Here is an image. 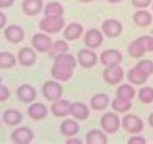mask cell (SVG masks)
I'll return each instance as SVG.
<instances>
[{
	"mask_svg": "<svg viewBox=\"0 0 153 144\" xmlns=\"http://www.w3.org/2000/svg\"><path fill=\"white\" fill-rule=\"evenodd\" d=\"M65 26V20L62 16H45L39 22V29L49 34H54L61 31Z\"/></svg>",
	"mask_w": 153,
	"mask_h": 144,
	"instance_id": "1",
	"label": "cell"
},
{
	"mask_svg": "<svg viewBox=\"0 0 153 144\" xmlns=\"http://www.w3.org/2000/svg\"><path fill=\"white\" fill-rule=\"evenodd\" d=\"M148 122H149V125H150L151 127L153 128V112L149 115V118H148Z\"/></svg>",
	"mask_w": 153,
	"mask_h": 144,
	"instance_id": "43",
	"label": "cell"
},
{
	"mask_svg": "<svg viewBox=\"0 0 153 144\" xmlns=\"http://www.w3.org/2000/svg\"><path fill=\"white\" fill-rule=\"evenodd\" d=\"M16 64V57L13 53L3 51L0 52V68H11Z\"/></svg>",
	"mask_w": 153,
	"mask_h": 144,
	"instance_id": "30",
	"label": "cell"
},
{
	"mask_svg": "<svg viewBox=\"0 0 153 144\" xmlns=\"http://www.w3.org/2000/svg\"><path fill=\"white\" fill-rule=\"evenodd\" d=\"M103 35L102 32L98 29H89L87 30L84 36V44L89 49H96L99 48L103 43Z\"/></svg>",
	"mask_w": 153,
	"mask_h": 144,
	"instance_id": "8",
	"label": "cell"
},
{
	"mask_svg": "<svg viewBox=\"0 0 153 144\" xmlns=\"http://www.w3.org/2000/svg\"><path fill=\"white\" fill-rule=\"evenodd\" d=\"M138 99L143 104L153 103V88L143 86L138 91Z\"/></svg>",
	"mask_w": 153,
	"mask_h": 144,
	"instance_id": "34",
	"label": "cell"
},
{
	"mask_svg": "<svg viewBox=\"0 0 153 144\" xmlns=\"http://www.w3.org/2000/svg\"><path fill=\"white\" fill-rule=\"evenodd\" d=\"M10 91L5 86H2L0 83V101H4L7 100L10 97Z\"/></svg>",
	"mask_w": 153,
	"mask_h": 144,
	"instance_id": "38",
	"label": "cell"
},
{
	"mask_svg": "<svg viewBox=\"0 0 153 144\" xmlns=\"http://www.w3.org/2000/svg\"><path fill=\"white\" fill-rule=\"evenodd\" d=\"M7 24V16L4 15V13L0 12V29H2Z\"/></svg>",
	"mask_w": 153,
	"mask_h": 144,
	"instance_id": "41",
	"label": "cell"
},
{
	"mask_svg": "<svg viewBox=\"0 0 153 144\" xmlns=\"http://www.w3.org/2000/svg\"><path fill=\"white\" fill-rule=\"evenodd\" d=\"M17 58H18V62L22 66H31L36 61V53L32 48L24 47L19 50Z\"/></svg>",
	"mask_w": 153,
	"mask_h": 144,
	"instance_id": "18",
	"label": "cell"
},
{
	"mask_svg": "<svg viewBox=\"0 0 153 144\" xmlns=\"http://www.w3.org/2000/svg\"><path fill=\"white\" fill-rule=\"evenodd\" d=\"M141 73L146 75L147 77L153 74V62L151 60H141L136 64V66Z\"/></svg>",
	"mask_w": 153,
	"mask_h": 144,
	"instance_id": "35",
	"label": "cell"
},
{
	"mask_svg": "<svg viewBox=\"0 0 153 144\" xmlns=\"http://www.w3.org/2000/svg\"><path fill=\"white\" fill-rule=\"evenodd\" d=\"M64 14V8L60 2H49L45 7L44 15L45 16H63Z\"/></svg>",
	"mask_w": 153,
	"mask_h": 144,
	"instance_id": "29",
	"label": "cell"
},
{
	"mask_svg": "<svg viewBox=\"0 0 153 144\" xmlns=\"http://www.w3.org/2000/svg\"><path fill=\"white\" fill-rule=\"evenodd\" d=\"M68 49H69V46L66 43V41L59 40L56 42H53L52 47H51V50L49 51V53H50V57L52 56L53 58H55L57 55H60V53L68 52Z\"/></svg>",
	"mask_w": 153,
	"mask_h": 144,
	"instance_id": "32",
	"label": "cell"
},
{
	"mask_svg": "<svg viewBox=\"0 0 153 144\" xmlns=\"http://www.w3.org/2000/svg\"><path fill=\"white\" fill-rule=\"evenodd\" d=\"M43 95L47 100L54 101L60 99L63 95V86L59 82L55 81H46L42 88Z\"/></svg>",
	"mask_w": 153,
	"mask_h": 144,
	"instance_id": "5",
	"label": "cell"
},
{
	"mask_svg": "<svg viewBox=\"0 0 153 144\" xmlns=\"http://www.w3.org/2000/svg\"><path fill=\"white\" fill-rule=\"evenodd\" d=\"M108 105H110V98L104 93L96 94L91 99V107L96 111L104 110L105 108H108Z\"/></svg>",
	"mask_w": 153,
	"mask_h": 144,
	"instance_id": "21",
	"label": "cell"
},
{
	"mask_svg": "<svg viewBox=\"0 0 153 144\" xmlns=\"http://www.w3.org/2000/svg\"><path fill=\"white\" fill-rule=\"evenodd\" d=\"M31 43L33 48L38 52H49L51 50V47H52L53 41L47 34L36 33L32 38Z\"/></svg>",
	"mask_w": 153,
	"mask_h": 144,
	"instance_id": "6",
	"label": "cell"
},
{
	"mask_svg": "<svg viewBox=\"0 0 153 144\" xmlns=\"http://www.w3.org/2000/svg\"><path fill=\"white\" fill-rule=\"evenodd\" d=\"M22 121V114L18 110L9 109L3 113V122L9 126H16Z\"/></svg>",
	"mask_w": 153,
	"mask_h": 144,
	"instance_id": "26",
	"label": "cell"
},
{
	"mask_svg": "<svg viewBox=\"0 0 153 144\" xmlns=\"http://www.w3.org/2000/svg\"><path fill=\"white\" fill-rule=\"evenodd\" d=\"M112 108L114 111L118 113H126L132 108V103L131 101H124L119 99L118 97H116L115 99H113L112 101Z\"/></svg>",
	"mask_w": 153,
	"mask_h": 144,
	"instance_id": "33",
	"label": "cell"
},
{
	"mask_svg": "<svg viewBox=\"0 0 153 144\" xmlns=\"http://www.w3.org/2000/svg\"><path fill=\"white\" fill-rule=\"evenodd\" d=\"M131 2L133 4V7L139 8V9H145V8H148L152 3V0H131Z\"/></svg>",
	"mask_w": 153,
	"mask_h": 144,
	"instance_id": "37",
	"label": "cell"
},
{
	"mask_svg": "<svg viewBox=\"0 0 153 144\" xmlns=\"http://www.w3.org/2000/svg\"><path fill=\"white\" fill-rule=\"evenodd\" d=\"M85 141L87 144H106L108 137L101 130L91 129L86 134Z\"/></svg>",
	"mask_w": 153,
	"mask_h": 144,
	"instance_id": "23",
	"label": "cell"
},
{
	"mask_svg": "<svg viewBox=\"0 0 153 144\" xmlns=\"http://www.w3.org/2000/svg\"><path fill=\"white\" fill-rule=\"evenodd\" d=\"M124 76L123 68L119 64L112 65V66H106L103 70V79L110 86H115L119 83Z\"/></svg>",
	"mask_w": 153,
	"mask_h": 144,
	"instance_id": "3",
	"label": "cell"
},
{
	"mask_svg": "<svg viewBox=\"0 0 153 144\" xmlns=\"http://www.w3.org/2000/svg\"><path fill=\"white\" fill-rule=\"evenodd\" d=\"M152 9H153V4H152Z\"/></svg>",
	"mask_w": 153,
	"mask_h": 144,
	"instance_id": "48",
	"label": "cell"
},
{
	"mask_svg": "<svg viewBox=\"0 0 153 144\" xmlns=\"http://www.w3.org/2000/svg\"><path fill=\"white\" fill-rule=\"evenodd\" d=\"M17 97L22 103H32L36 97V91L30 84H22L17 89Z\"/></svg>",
	"mask_w": 153,
	"mask_h": 144,
	"instance_id": "16",
	"label": "cell"
},
{
	"mask_svg": "<svg viewBox=\"0 0 153 144\" xmlns=\"http://www.w3.org/2000/svg\"><path fill=\"white\" fill-rule=\"evenodd\" d=\"M48 109L44 104L42 103H34L29 106L28 115L34 121H41L47 116Z\"/></svg>",
	"mask_w": 153,
	"mask_h": 144,
	"instance_id": "17",
	"label": "cell"
},
{
	"mask_svg": "<svg viewBox=\"0 0 153 144\" xmlns=\"http://www.w3.org/2000/svg\"><path fill=\"white\" fill-rule=\"evenodd\" d=\"M122 127L128 134H139L143 130V122L135 114H127L122 118Z\"/></svg>",
	"mask_w": 153,
	"mask_h": 144,
	"instance_id": "4",
	"label": "cell"
},
{
	"mask_svg": "<svg viewBox=\"0 0 153 144\" xmlns=\"http://www.w3.org/2000/svg\"><path fill=\"white\" fill-rule=\"evenodd\" d=\"M71 103L65 99H56L51 105V113L56 118H65L70 114Z\"/></svg>",
	"mask_w": 153,
	"mask_h": 144,
	"instance_id": "14",
	"label": "cell"
},
{
	"mask_svg": "<svg viewBox=\"0 0 153 144\" xmlns=\"http://www.w3.org/2000/svg\"><path fill=\"white\" fill-rule=\"evenodd\" d=\"M70 114L76 120L83 121L89 116V109L83 103H72L70 107Z\"/></svg>",
	"mask_w": 153,
	"mask_h": 144,
	"instance_id": "20",
	"label": "cell"
},
{
	"mask_svg": "<svg viewBox=\"0 0 153 144\" xmlns=\"http://www.w3.org/2000/svg\"><path fill=\"white\" fill-rule=\"evenodd\" d=\"M33 138V131L29 127H18L11 134V139L16 144H29Z\"/></svg>",
	"mask_w": 153,
	"mask_h": 144,
	"instance_id": "11",
	"label": "cell"
},
{
	"mask_svg": "<svg viewBox=\"0 0 153 144\" xmlns=\"http://www.w3.org/2000/svg\"><path fill=\"white\" fill-rule=\"evenodd\" d=\"M54 62L55 63H61V64H65L67 66H70L71 68H76V58L68 52H64V53H60L54 58Z\"/></svg>",
	"mask_w": 153,
	"mask_h": 144,
	"instance_id": "31",
	"label": "cell"
},
{
	"mask_svg": "<svg viewBox=\"0 0 153 144\" xmlns=\"http://www.w3.org/2000/svg\"><path fill=\"white\" fill-rule=\"evenodd\" d=\"M83 31L84 29L82 25L78 24V22H71L65 28L63 35L68 41H74V40H78L83 34Z\"/></svg>",
	"mask_w": 153,
	"mask_h": 144,
	"instance_id": "19",
	"label": "cell"
},
{
	"mask_svg": "<svg viewBox=\"0 0 153 144\" xmlns=\"http://www.w3.org/2000/svg\"><path fill=\"white\" fill-rule=\"evenodd\" d=\"M51 75L54 79L59 80V81H67L74 75V68L65 64L54 62L52 68H51Z\"/></svg>",
	"mask_w": 153,
	"mask_h": 144,
	"instance_id": "10",
	"label": "cell"
},
{
	"mask_svg": "<svg viewBox=\"0 0 153 144\" xmlns=\"http://www.w3.org/2000/svg\"><path fill=\"white\" fill-rule=\"evenodd\" d=\"M65 143H66V144H82L83 142H82L80 139H72V138L70 137V139L67 140Z\"/></svg>",
	"mask_w": 153,
	"mask_h": 144,
	"instance_id": "42",
	"label": "cell"
},
{
	"mask_svg": "<svg viewBox=\"0 0 153 144\" xmlns=\"http://www.w3.org/2000/svg\"><path fill=\"white\" fill-rule=\"evenodd\" d=\"M147 79H148V77L143 74V73H141L140 70L135 66L130 68L129 72H128V80H129L132 84L140 86V84L145 83V82L147 81Z\"/></svg>",
	"mask_w": 153,
	"mask_h": 144,
	"instance_id": "28",
	"label": "cell"
},
{
	"mask_svg": "<svg viewBox=\"0 0 153 144\" xmlns=\"http://www.w3.org/2000/svg\"><path fill=\"white\" fill-rule=\"evenodd\" d=\"M140 40L143 42V45L146 51H152L153 52V36L143 35L140 36Z\"/></svg>",
	"mask_w": 153,
	"mask_h": 144,
	"instance_id": "36",
	"label": "cell"
},
{
	"mask_svg": "<svg viewBox=\"0 0 153 144\" xmlns=\"http://www.w3.org/2000/svg\"><path fill=\"white\" fill-rule=\"evenodd\" d=\"M0 83H1V78H0Z\"/></svg>",
	"mask_w": 153,
	"mask_h": 144,
	"instance_id": "46",
	"label": "cell"
},
{
	"mask_svg": "<svg viewBox=\"0 0 153 144\" xmlns=\"http://www.w3.org/2000/svg\"><path fill=\"white\" fill-rule=\"evenodd\" d=\"M128 52H129V55L131 56L132 58H134V59H139V58H141L145 55L146 49L143 47L140 38H138L137 40H135V41L130 43L129 47H128Z\"/></svg>",
	"mask_w": 153,
	"mask_h": 144,
	"instance_id": "27",
	"label": "cell"
},
{
	"mask_svg": "<svg viewBox=\"0 0 153 144\" xmlns=\"http://www.w3.org/2000/svg\"><path fill=\"white\" fill-rule=\"evenodd\" d=\"M106 1L110 3H118V2H120L121 0H106Z\"/></svg>",
	"mask_w": 153,
	"mask_h": 144,
	"instance_id": "44",
	"label": "cell"
},
{
	"mask_svg": "<svg viewBox=\"0 0 153 144\" xmlns=\"http://www.w3.org/2000/svg\"><path fill=\"white\" fill-rule=\"evenodd\" d=\"M152 14L148 11L140 10L133 14V22L139 27H148L152 22Z\"/></svg>",
	"mask_w": 153,
	"mask_h": 144,
	"instance_id": "25",
	"label": "cell"
},
{
	"mask_svg": "<svg viewBox=\"0 0 153 144\" xmlns=\"http://www.w3.org/2000/svg\"><path fill=\"white\" fill-rule=\"evenodd\" d=\"M122 30H123V27H122V24L118 19H105L104 22H102V32L108 38H117V36H119L121 34Z\"/></svg>",
	"mask_w": 153,
	"mask_h": 144,
	"instance_id": "7",
	"label": "cell"
},
{
	"mask_svg": "<svg viewBox=\"0 0 153 144\" xmlns=\"http://www.w3.org/2000/svg\"><path fill=\"white\" fill-rule=\"evenodd\" d=\"M81 2H84V3H89V2H93L94 0H80Z\"/></svg>",
	"mask_w": 153,
	"mask_h": 144,
	"instance_id": "45",
	"label": "cell"
},
{
	"mask_svg": "<svg viewBox=\"0 0 153 144\" xmlns=\"http://www.w3.org/2000/svg\"><path fill=\"white\" fill-rule=\"evenodd\" d=\"M80 130L79 123L74 120H65L61 124V132L65 137H74Z\"/></svg>",
	"mask_w": 153,
	"mask_h": 144,
	"instance_id": "22",
	"label": "cell"
},
{
	"mask_svg": "<svg viewBox=\"0 0 153 144\" xmlns=\"http://www.w3.org/2000/svg\"><path fill=\"white\" fill-rule=\"evenodd\" d=\"M100 126L106 134H115L120 128L119 116L114 112H106L100 118Z\"/></svg>",
	"mask_w": 153,
	"mask_h": 144,
	"instance_id": "2",
	"label": "cell"
},
{
	"mask_svg": "<svg viewBox=\"0 0 153 144\" xmlns=\"http://www.w3.org/2000/svg\"><path fill=\"white\" fill-rule=\"evenodd\" d=\"M22 11L29 16H36L43 11V0H24L22 3Z\"/></svg>",
	"mask_w": 153,
	"mask_h": 144,
	"instance_id": "15",
	"label": "cell"
},
{
	"mask_svg": "<svg viewBox=\"0 0 153 144\" xmlns=\"http://www.w3.org/2000/svg\"><path fill=\"white\" fill-rule=\"evenodd\" d=\"M4 38L10 43H20L25 38V31L22 27L17 25H10L4 30Z\"/></svg>",
	"mask_w": 153,
	"mask_h": 144,
	"instance_id": "13",
	"label": "cell"
},
{
	"mask_svg": "<svg viewBox=\"0 0 153 144\" xmlns=\"http://www.w3.org/2000/svg\"><path fill=\"white\" fill-rule=\"evenodd\" d=\"M135 89L131 84H121L116 91V97L124 101H132L135 97Z\"/></svg>",
	"mask_w": 153,
	"mask_h": 144,
	"instance_id": "24",
	"label": "cell"
},
{
	"mask_svg": "<svg viewBox=\"0 0 153 144\" xmlns=\"http://www.w3.org/2000/svg\"><path fill=\"white\" fill-rule=\"evenodd\" d=\"M98 61V57L93 49L84 48L78 52V62L84 68H91L95 66Z\"/></svg>",
	"mask_w": 153,
	"mask_h": 144,
	"instance_id": "9",
	"label": "cell"
},
{
	"mask_svg": "<svg viewBox=\"0 0 153 144\" xmlns=\"http://www.w3.org/2000/svg\"><path fill=\"white\" fill-rule=\"evenodd\" d=\"M0 126H1V122H0Z\"/></svg>",
	"mask_w": 153,
	"mask_h": 144,
	"instance_id": "47",
	"label": "cell"
},
{
	"mask_svg": "<svg viewBox=\"0 0 153 144\" xmlns=\"http://www.w3.org/2000/svg\"><path fill=\"white\" fill-rule=\"evenodd\" d=\"M128 144H146V139L140 136H134L128 140Z\"/></svg>",
	"mask_w": 153,
	"mask_h": 144,
	"instance_id": "39",
	"label": "cell"
},
{
	"mask_svg": "<svg viewBox=\"0 0 153 144\" xmlns=\"http://www.w3.org/2000/svg\"><path fill=\"white\" fill-rule=\"evenodd\" d=\"M15 0H0V8H9L14 4Z\"/></svg>",
	"mask_w": 153,
	"mask_h": 144,
	"instance_id": "40",
	"label": "cell"
},
{
	"mask_svg": "<svg viewBox=\"0 0 153 144\" xmlns=\"http://www.w3.org/2000/svg\"><path fill=\"white\" fill-rule=\"evenodd\" d=\"M122 61V53L116 49H106L102 51L100 56V62L102 65L112 66V65L120 64Z\"/></svg>",
	"mask_w": 153,
	"mask_h": 144,
	"instance_id": "12",
	"label": "cell"
}]
</instances>
